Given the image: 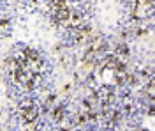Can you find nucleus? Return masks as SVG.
<instances>
[{"label":"nucleus","instance_id":"f257e3e1","mask_svg":"<svg viewBox=\"0 0 155 131\" xmlns=\"http://www.w3.org/2000/svg\"><path fill=\"white\" fill-rule=\"evenodd\" d=\"M42 71H44L42 57L30 48L18 51L9 60V73L12 76V81L23 89H34L42 76Z\"/></svg>","mask_w":155,"mask_h":131},{"label":"nucleus","instance_id":"f03ea898","mask_svg":"<svg viewBox=\"0 0 155 131\" xmlns=\"http://www.w3.org/2000/svg\"><path fill=\"white\" fill-rule=\"evenodd\" d=\"M55 18L64 27H74L79 21V18L74 14V11L69 7V4L65 0H55Z\"/></svg>","mask_w":155,"mask_h":131},{"label":"nucleus","instance_id":"20e7f679","mask_svg":"<svg viewBox=\"0 0 155 131\" xmlns=\"http://www.w3.org/2000/svg\"><path fill=\"white\" fill-rule=\"evenodd\" d=\"M21 115H23L25 121L32 122L37 117V108H35V105H34V103H25V105L21 106Z\"/></svg>","mask_w":155,"mask_h":131},{"label":"nucleus","instance_id":"7ed1b4c3","mask_svg":"<svg viewBox=\"0 0 155 131\" xmlns=\"http://www.w3.org/2000/svg\"><path fill=\"white\" fill-rule=\"evenodd\" d=\"M132 12L136 18H148L153 12V0H134Z\"/></svg>","mask_w":155,"mask_h":131}]
</instances>
